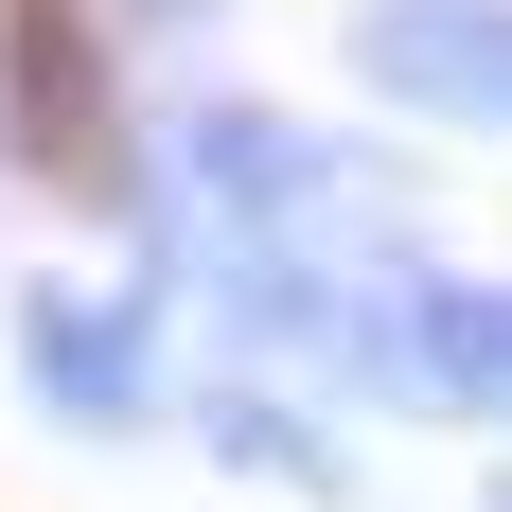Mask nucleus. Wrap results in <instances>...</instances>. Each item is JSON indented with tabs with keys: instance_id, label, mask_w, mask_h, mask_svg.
<instances>
[{
	"instance_id": "2",
	"label": "nucleus",
	"mask_w": 512,
	"mask_h": 512,
	"mask_svg": "<svg viewBox=\"0 0 512 512\" xmlns=\"http://www.w3.org/2000/svg\"><path fill=\"white\" fill-rule=\"evenodd\" d=\"M18 389H36V424H71V442H159V424L195 407V389H177V336H159V265L142 283L36 265V283H18Z\"/></svg>"
},
{
	"instance_id": "6",
	"label": "nucleus",
	"mask_w": 512,
	"mask_h": 512,
	"mask_svg": "<svg viewBox=\"0 0 512 512\" xmlns=\"http://www.w3.org/2000/svg\"><path fill=\"white\" fill-rule=\"evenodd\" d=\"M477 512H512V477H495V495H477Z\"/></svg>"
},
{
	"instance_id": "3",
	"label": "nucleus",
	"mask_w": 512,
	"mask_h": 512,
	"mask_svg": "<svg viewBox=\"0 0 512 512\" xmlns=\"http://www.w3.org/2000/svg\"><path fill=\"white\" fill-rule=\"evenodd\" d=\"M336 53L424 142H512V0H354Z\"/></svg>"
},
{
	"instance_id": "1",
	"label": "nucleus",
	"mask_w": 512,
	"mask_h": 512,
	"mask_svg": "<svg viewBox=\"0 0 512 512\" xmlns=\"http://www.w3.org/2000/svg\"><path fill=\"white\" fill-rule=\"evenodd\" d=\"M177 230H301V248H407L389 230V177H371L336 124L301 106H248V89H195L177 106Z\"/></svg>"
},
{
	"instance_id": "4",
	"label": "nucleus",
	"mask_w": 512,
	"mask_h": 512,
	"mask_svg": "<svg viewBox=\"0 0 512 512\" xmlns=\"http://www.w3.org/2000/svg\"><path fill=\"white\" fill-rule=\"evenodd\" d=\"M230 477H265V495H318V512H354V442H336V389H283V371H195V407H177Z\"/></svg>"
},
{
	"instance_id": "5",
	"label": "nucleus",
	"mask_w": 512,
	"mask_h": 512,
	"mask_svg": "<svg viewBox=\"0 0 512 512\" xmlns=\"http://www.w3.org/2000/svg\"><path fill=\"white\" fill-rule=\"evenodd\" d=\"M142 18H159V36H195V18H212V0H142Z\"/></svg>"
}]
</instances>
